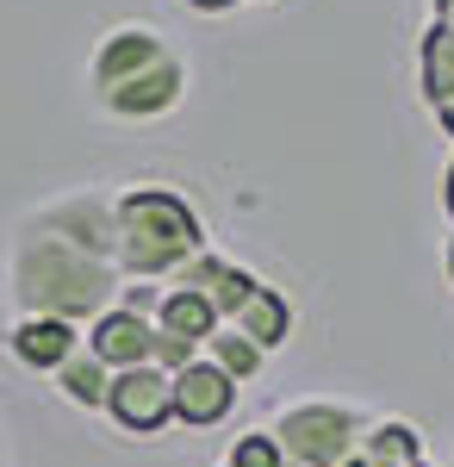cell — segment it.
<instances>
[{"mask_svg": "<svg viewBox=\"0 0 454 467\" xmlns=\"http://www.w3.org/2000/svg\"><path fill=\"white\" fill-rule=\"evenodd\" d=\"M6 287L19 299V312H50V318H69V324H88L112 312L119 306V287H125V275L100 262V255L75 250L69 237H57V231H44V224H26L19 231V244L6 255Z\"/></svg>", "mask_w": 454, "mask_h": 467, "instance_id": "cell-1", "label": "cell"}, {"mask_svg": "<svg viewBox=\"0 0 454 467\" xmlns=\"http://www.w3.org/2000/svg\"><path fill=\"white\" fill-rule=\"evenodd\" d=\"M193 255H206V224L175 187L119 193V275L125 281H175Z\"/></svg>", "mask_w": 454, "mask_h": 467, "instance_id": "cell-2", "label": "cell"}, {"mask_svg": "<svg viewBox=\"0 0 454 467\" xmlns=\"http://www.w3.org/2000/svg\"><path fill=\"white\" fill-rule=\"evenodd\" d=\"M274 436L286 449V462L299 467H343L349 455H361V436H367V418L355 405H336V399H299L274 418Z\"/></svg>", "mask_w": 454, "mask_h": 467, "instance_id": "cell-3", "label": "cell"}, {"mask_svg": "<svg viewBox=\"0 0 454 467\" xmlns=\"http://www.w3.org/2000/svg\"><path fill=\"white\" fill-rule=\"evenodd\" d=\"M106 418L131 436H162L175 424V374H162L156 361L112 374V393H106Z\"/></svg>", "mask_w": 454, "mask_h": 467, "instance_id": "cell-4", "label": "cell"}, {"mask_svg": "<svg viewBox=\"0 0 454 467\" xmlns=\"http://www.w3.org/2000/svg\"><path fill=\"white\" fill-rule=\"evenodd\" d=\"M44 231H57V237H69L75 250L100 255L119 268V200L112 193H94V187H81V193H63V200H50L44 213H37Z\"/></svg>", "mask_w": 454, "mask_h": 467, "instance_id": "cell-5", "label": "cell"}, {"mask_svg": "<svg viewBox=\"0 0 454 467\" xmlns=\"http://www.w3.org/2000/svg\"><path fill=\"white\" fill-rule=\"evenodd\" d=\"M181 94H187V69H181V57L169 50L162 63H150L143 75H131L125 88L100 94V107L112 112V119H162V112L181 107Z\"/></svg>", "mask_w": 454, "mask_h": 467, "instance_id": "cell-6", "label": "cell"}, {"mask_svg": "<svg viewBox=\"0 0 454 467\" xmlns=\"http://www.w3.org/2000/svg\"><path fill=\"white\" fill-rule=\"evenodd\" d=\"M237 380L231 374H218L206 356L193 361V368H181L175 374V424L187 431H212V424H224L231 411H237Z\"/></svg>", "mask_w": 454, "mask_h": 467, "instance_id": "cell-7", "label": "cell"}, {"mask_svg": "<svg viewBox=\"0 0 454 467\" xmlns=\"http://www.w3.org/2000/svg\"><path fill=\"white\" fill-rule=\"evenodd\" d=\"M162 57H169V44L150 32V26H119V32H106L100 50H94V69H88L94 100H100V94H112V88H125L131 75H143L150 63H162Z\"/></svg>", "mask_w": 454, "mask_h": 467, "instance_id": "cell-8", "label": "cell"}, {"mask_svg": "<svg viewBox=\"0 0 454 467\" xmlns=\"http://www.w3.org/2000/svg\"><path fill=\"white\" fill-rule=\"evenodd\" d=\"M81 343H88V330L69 324V318H50V312H19V324L6 330L13 361H26V368H37V374H57Z\"/></svg>", "mask_w": 454, "mask_h": 467, "instance_id": "cell-9", "label": "cell"}, {"mask_svg": "<svg viewBox=\"0 0 454 467\" xmlns=\"http://www.w3.org/2000/svg\"><path fill=\"white\" fill-rule=\"evenodd\" d=\"M88 349H94L112 374L143 368V361L156 356V324L138 318V312H125V306H112V312H100V318L88 324Z\"/></svg>", "mask_w": 454, "mask_h": 467, "instance_id": "cell-10", "label": "cell"}, {"mask_svg": "<svg viewBox=\"0 0 454 467\" xmlns=\"http://www.w3.org/2000/svg\"><path fill=\"white\" fill-rule=\"evenodd\" d=\"M231 324L243 330L255 349H268V356H274L280 343L293 337V299H286L280 287H268V281H262V287H255V293L243 299V312H237Z\"/></svg>", "mask_w": 454, "mask_h": 467, "instance_id": "cell-11", "label": "cell"}, {"mask_svg": "<svg viewBox=\"0 0 454 467\" xmlns=\"http://www.w3.org/2000/svg\"><path fill=\"white\" fill-rule=\"evenodd\" d=\"M156 324L206 349L212 337L224 330V312H218V306H212V299H206L200 287H175V281H169V293H162V312H156Z\"/></svg>", "mask_w": 454, "mask_h": 467, "instance_id": "cell-12", "label": "cell"}, {"mask_svg": "<svg viewBox=\"0 0 454 467\" xmlns=\"http://www.w3.org/2000/svg\"><path fill=\"white\" fill-rule=\"evenodd\" d=\"M50 380L63 387V399H69V405H81V411H106V393H112V368H106V361L94 356L88 343H81V349H75V356L63 361Z\"/></svg>", "mask_w": 454, "mask_h": 467, "instance_id": "cell-13", "label": "cell"}, {"mask_svg": "<svg viewBox=\"0 0 454 467\" xmlns=\"http://www.w3.org/2000/svg\"><path fill=\"white\" fill-rule=\"evenodd\" d=\"M418 69H423V100L429 107H449L454 100V26H442V19L429 26Z\"/></svg>", "mask_w": 454, "mask_h": 467, "instance_id": "cell-14", "label": "cell"}, {"mask_svg": "<svg viewBox=\"0 0 454 467\" xmlns=\"http://www.w3.org/2000/svg\"><path fill=\"white\" fill-rule=\"evenodd\" d=\"M361 455H374V462H386V467L423 462V436H418V424H405V418H374L367 436H361Z\"/></svg>", "mask_w": 454, "mask_h": 467, "instance_id": "cell-15", "label": "cell"}, {"mask_svg": "<svg viewBox=\"0 0 454 467\" xmlns=\"http://www.w3.org/2000/svg\"><path fill=\"white\" fill-rule=\"evenodd\" d=\"M206 361L218 368V374H231L237 387H249V380L262 374V361H268V349H255V343H249V337L237 330V324H224V330H218V337L206 343Z\"/></svg>", "mask_w": 454, "mask_h": 467, "instance_id": "cell-16", "label": "cell"}, {"mask_svg": "<svg viewBox=\"0 0 454 467\" xmlns=\"http://www.w3.org/2000/svg\"><path fill=\"white\" fill-rule=\"evenodd\" d=\"M231 467H286V449L274 431H249L231 442Z\"/></svg>", "mask_w": 454, "mask_h": 467, "instance_id": "cell-17", "label": "cell"}, {"mask_svg": "<svg viewBox=\"0 0 454 467\" xmlns=\"http://www.w3.org/2000/svg\"><path fill=\"white\" fill-rule=\"evenodd\" d=\"M206 356V349H200V343H187V337H175V330H162V324H156V368H162V374H181V368H193V361Z\"/></svg>", "mask_w": 454, "mask_h": 467, "instance_id": "cell-18", "label": "cell"}, {"mask_svg": "<svg viewBox=\"0 0 454 467\" xmlns=\"http://www.w3.org/2000/svg\"><path fill=\"white\" fill-rule=\"evenodd\" d=\"M162 293H169V281H125V287H119V306L156 324V312H162Z\"/></svg>", "mask_w": 454, "mask_h": 467, "instance_id": "cell-19", "label": "cell"}, {"mask_svg": "<svg viewBox=\"0 0 454 467\" xmlns=\"http://www.w3.org/2000/svg\"><path fill=\"white\" fill-rule=\"evenodd\" d=\"M181 6H193V13H231L237 0H181Z\"/></svg>", "mask_w": 454, "mask_h": 467, "instance_id": "cell-20", "label": "cell"}, {"mask_svg": "<svg viewBox=\"0 0 454 467\" xmlns=\"http://www.w3.org/2000/svg\"><path fill=\"white\" fill-rule=\"evenodd\" d=\"M436 19H442V26H454V0H436Z\"/></svg>", "mask_w": 454, "mask_h": 467, "instance_id": "cell-21", "label": "cell"}, {"mask_svg": "<svg viewBox=\"0 0 454 467\" xmlns=\"http://www.w3.org/2000/svg\"><path fill=\"white\" fill-rule=\"evenodd\" d=\"M286 467H299V462H286Z\"/></svg>", "mask_w": 454, "mask_h": 467, "instance_id": "cell-22", "label": "cell"}, {"mask_svg": "<svg viewBox=\"0 0 454 467\" xmlns=\"http://www.w3.org/2000/svg\"><path fill=\"white\" fill-rule=\"evenodd\" d=\"M224 467H231V462H224Z\"/></svg>", "mask_w": 454, "mask_h": 467, "instance_id": "cell-23", "label": "cell"}]
</instances>
